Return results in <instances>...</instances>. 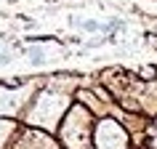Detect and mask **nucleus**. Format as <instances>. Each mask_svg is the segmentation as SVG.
<instances>
[{"instance_id":"obj_1","label":"nucleus","mask_w":157,"mask_h":149,"mask_svg":"<svg viewBox=\"0 0 157 149\" xmlns=\"http://www.w3.org/2000/svg\"><path fill=\"white\" fill-rule=\"evenodd\" d=\"M72 24H80L85 29V32H96V29H101V27L104 24H99V21H91V19H88V21H80V19H72Z\"/></svg>"},{"instance_id":"obj_2","label":"nucleus","mask_w":157,"mask_h":149,"mask_svg":"<svg viewBox=\"0 0 157 149\" xmlns=\"http://www.w3.org/2000/svg\"><path fill=\"white\" fill-rule=\"evenodd\" d=\"M101 29H107V32H117V29H123V21H120V19H112V21L104 24Z\"/></svg>"},{"instance_id":"obj_3","label":"nucleus","mask_w":157,"mask_h":149,"mask_svg":"<svg viewBox=\"0 0 157 149\" xmlns=\"http://www.w3.org/2000/svg\"><path fill=\"white\" fill-rule=\"evenodd\" d=\"M32 64H35V67H37V64H43V56H40V53H37V51H35V53H32Z\"/></svg>"}]
</instances>
